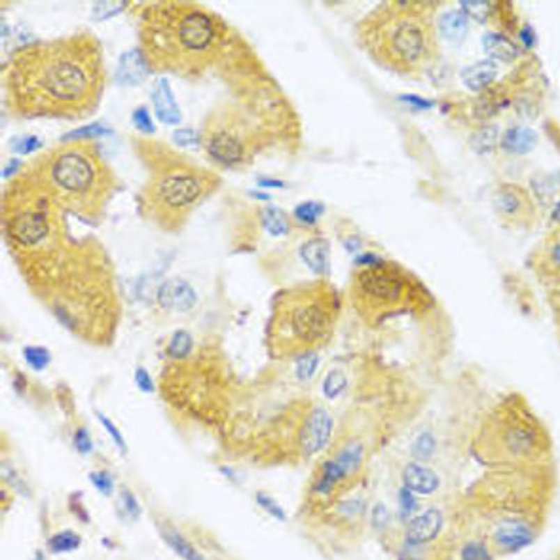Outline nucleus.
Returning a JSON list of instances; mask_svg holds the SVG:
<instances>
[{
    "mask_svg": "<svg viewBox=\"0 0 560 560\" xmlns=\"http://www.w3.org/2000/svg\"><path fill=\"white\" fill-rule=\"evenodd\" d=\"M42 304L70 332L93 344L111 342L120 302L109 256L93 240H75L67 217L35 249L12 253Z\"/></svg>",
    "mask_w": 560,
    "mask_h": 560,
    "instance_id": "1",
    "label": "nucleus"
},
{
    "mask_svg": "<svg viewBox=\"0 0 560 560\" xmlns=\"http://www.w3.org/2000/svg\"><path fill=\"white\" fill-rule=\"evenodd\" d=\"M107 84L101 42L88 31L20 48L4 65V93L20 118L80 120L99 107Z\"/></svg>",
    "mask_w": 560,
    "mask_h": 560,
    "instance_id": "2",
    "label": "nucleus"
},
{
    "mask_svg": "<svg viewBox=\"0 0 560 560\" xmlns=\"http://www.w3.org/2000/svg\"><path fill=\"white\" fill-rule=\"evenodd\" d=\"M226 42V23L200 2H146L139 12V49L156 72L203 75Z\"/></svg>",
    "mask_w": 560,
    "mask_h": 560,
    "instance_id": "3",
    "label": "nucleus"
},
{
    "mask_svg": "<svg viewBox=\"0 0 560 560\" xmlns=\"http://www.w3.org/2000/svg\"><path fill=\"white\" fill-rule=\"evenodd\" d=\"M23 173L61 209L80 221L99 222L118 188V179L90 139H65L38 154Z\"/></svg>",
    "mask_w": 560,
    "mask_h": 560,
    "instance_id": "4",
    "label": "nucleus"
},
{
    "mask_svg": "<svg viewBox=\"0 0 560 560\" xmlns=\"http://www.w3.org/2000/svg\"><path fill=\"white\" fill-rule=\"evenodd\" d=\"M139 154L148 164V180L139 194V209L160 230L177 232L221 185L209 167L198 166L169 146L139 141Z\"/></svg>",
    "mask_w": 560,
    "mask_h": 560,
    "instance_id": "5",
    "label": "nucleus"
},
{
    "mask_svg": "<svg viewBox=\"0 0 560 560\" xmlns=\"http://www.w3.org/2000/svg\"><path fill=\"white\" fill-rule=\"evenodd\" d=\"M428 2H386L357 25L361 46L374 61L401 75L428 69L437 57V29Z\"/></svg>",
    "mask_w": 560,
    "mask_h": 560,
    "instance_id": "6",
    "label": "nucleus"
},
{
    "mask_svg": "<svg viewBox=\"0 0 560 560\" xmlns=\"http://www.w3.org/2000/svg\"><path fill=\"white\" fill-rule=\"evenodd\" d=\"M340 297L325 279L306 281L279 290L272 302L266 342L277 359L316 352L334 331Z\"/></svg>",
    "mask_w": 560,
    "mask_h": 560,
    "instance_id": "7",
    "label": "nucleus"
},
{
    "mask_svg": "<svg viewBox=\"0 0 560 560\" xmlns=\"http://www.w3.org/2000/svg\"><path fill=\"white\" fill-rule=\"evenodd\" d=\"M418 285L407 272L391 263L380 260L373 266H361L350 281V300L353 308L371 325L416 304Z\"/></svg>",
    "mask_w": 560,
    "mask_h": 560,
    "instance_id": "8",
    "label": "nucleus"
},
{
    "mask_svg": "<svg viewBox=\"0 0 560 560\" xmlns=\"http://www.w3.org/2000/svg\"><path fill=\"white\" fill-rule=\"evenodd\" d=\"M200 135L203 150L221 166H245L256 150V133L234 107L211 112Z\"/></svg>",
    "mask_w": 560,
    "mask_h": 560,
    "instance_id": "9",
    "label": "nucleus"
},
{
    "mask_svg": "<svg viewBox=\"0 0 560 560\" xmlns=\"http://www.w3.org/2000/svg\"><path fill=\"white\" fill-rule=\"evenodd\" d=\"M501 444L511 456H530L541 444V431L532 416L522 410H511L504 418Z\"/></svg>",
    "mask_w": 560,
    "mask_h": 560,
    "instance_id": "10",
    "label": "nucleus"
},
{
    "mask_svg": "<svg viewBox=\"0 0 560 560\" xmlns=\"http://www.w3.org/2000/svg\"><path fill=\"white\" fill-rule=\"evenodd\" d=\"M332 416L323 407H313L306 414L304 422L298 431V446L304 456H316L327 449L332 437Z\"/></svg>",
    "mask_w": 560,
    "mask_h": 560,
    "instance_id": "11",
    "label": "nucleus"
},
{
    "mask_svg": "<svg viewBox=\"0 0 560 560\" xmlns=\"http://www.w3.org/2000/svg\"><path fill=\"white\" fill-rule=\"evenodd\" d=\"M492 208L494 211L509 222H524L534 213L530 194L519 185H499L492 196Z\"/></svg>",
    "mask_w": 560,
    "mask_h": 560,
    "instance_id": "12",
    "label": "nucleus"
},
{
    "mask_svg": "<svg viewBox=\"0 0 560 560\" xmlns=\"http://www.w3.org/2000/svg\"><path fill=\"white\" fill-rule=\"evenodd\" d=\"M534 528L524 520H501L492 534V540L504 553H519L528 545H532Z\"/></svg>",
    "mask_w": 560,
    "mask_h": 560,
    "instance_id": "13",
    "label": "nucleus"
},
{
    "mask_svg": "<svg viewBox=\"0 0 560 560\" xmlns=\"http://www.w3.org/2000/svg\"><path fill=\"white\" fill-rule=\"evenodd\" d=\"M150 72L153 69L146 61V57L143 56V52L139 48L127 49L120 56V61H118L116 82L124 88H133L145 82Z\"/></svg>",
    "mask_w": 560,
    "mask_h": 560,
    "instance_id": "14",
    "label": "nucleus"
},
{
    "mask_svg": "<svg viewBox=\"0 0 560 560\" xmlns=\"http://www.w3.org/2000/svg\"><path fill=\"white\" fill-rule=\"evenodd\" d=\"M443 530V513L439 509H426L414 519L408 520L407 524V541L410 545H423L433 541Z\"/></svg>",
    "mask_w": 560,
    "mask_h": 560,
    "instance_id": "15",
    "label": "nucleus"
},
{
    "mask_svg": "<svg viewBox=\"0 0 560 560\" xmlns=\"http://www.w3.org/2000/svg\"><path fill=\"white\" fill-rule=\"evenodd\" d=\"M196 293L185 279H169L158 287V302L162 308L175 311H188L196 306Z\"/></svg>",
    "mask_w": 560,
    "mask_h": 560,
    "instance_id": "16",
    "label": "nucleus"
},
{
    "mask_svg": "<svg viewBox=\"0 0 560 560\" xmlns=\"http://www.w3.org/2000/svg\"><path fill=\"white\" fill-rule=\"evenodd\" d=\"M350 475L346 471L342 469L332 458L325 460L323 464L319 465L316 479L311 483V494L319 496V498H329L334 492L339 490L342 484L346 483Z\"/></svg>",
    "mask_w": 560,
    "mask_h": 560,
    "instance_id": "17",
    "label": "nucleus"
},
{
    "mask_svg": "<svg viewBox=\"0 0 560 560\" xmlns=\"http://www.w3.org/2000/svg\"><path fill=\"white\" fill-rule=\"evenodd\" d=\"M153 104L160 122L175 125L182 120V112H180L179 104H177V99H175L167 78H160L156 86H154Z\"/></svg>",
    "mask_w": 560,
    "mask_h": 560,
    "instance_id": "18",
    "label": "nucleus"
},
{
    "mask_svg": "<svg viewBox=\"0 0 560 560\" xmlns=\"http://www.w3.org/2000/svg\"><path fill=\"white\" fill-rule=\"evenodd\" d=\"M441 479L437 477V473L433 469H429L422 462H412L403 469V486H407L408 490H412L414 494H423L429 496L439 488Z\"/></svg>",
    "mask_w": 560,
    "mask_h": 560,
    "instance_id": "19",
    "label": "nucleus"
},
{
    "mask_svg": "<svg viewBox=\"0 0 560 560\" xmlns=\"http://www.w3.org/2000/svg\"><path fill=\"white\" fill-rule=\"evenodd\" d=\"M536 145H538L536 132H532L530 127H522V125L509 127L499 139V148L505 154H513V156H522V154L532 153Z\"/></svg>",
    "mask_w": 560,
    "mask_h": 560,
    "instance_id": "20",
    "label": "nucleus"
},
{
    "mask_svg": "<svg viewBox=\"0 0 560 560\" xmlns=\"http://www.w3.org/2000/svg\"><path fill=\"white\" fill-rule=\"evenodd\" d=\"M437 31L441 33L444 40L452 42V44H460L467 36V31H469V17L465 15L462 8L446 10L439 17Z\"/></svg>",
    "mask_w": 560,
    "mask_h": 560,
    "instance_id": "21",
    "label": "nucleus"
},
{
    "mask_svg": "<svg viewBox=\"0 0 560 560\" xmlns=\"http://www.w3.org/2000/svg\"><path fill=\"white\" fill-rule=\"evenodd\" d=\"M300 256L306 266L318 276H329L331 272V256H329V243L323 238H311L300 247Z\"/></svg>",
    "mask_w": 560,
    "mask_h": 560,
    "instance_id": "22",
    "label": "nucleus"
},
{
    "mask_svg": "<svg viewBox=\"0 0 560 560\" xmlns=\"http://www.w3.org/2000/svg\"><path fill=\"white\" fill-rule=\"evenodd\" d=\"M496 77H498V65L490 59H481L462 70V82L471 91H483L490 88Z\"/></svg>",
    "mask_w": 560,
    "mask_h": 560,
    "instance_id": "23",
    "label": "nucleus"
},
{
    "mask_svg": "<svg viewBox=\"0 0 560 560\" xmlns=\"http://www.w3.org/2000/svg\"><path fill=\"white\" fill-rule=\"evenodd\" d=\"M483 49L494 63H511L519 56V49L515 46V42L509 36H505L504 33H486L483 36Z\"/></svg>",
    "mask_w": 560,
    "mask_h": 560,
    "instance_id": "24",
    "label": "nucleus"
},
{
    "mask_svg": "<svg viewBox=\"0 0 560 560\" xmlns=\"http://www.w3.org/2000/svg\"><path fill=\"white\" fill-rule=\"evenodd\" d=\"M363 458H365V449L359 441H350L340 446L336 450V454L332 456V460L346 471L350 477H353L357 471H359L361 464H363Z\"/></svg>",
    "mask_w": 560,
    "mask_h": 560,
    "instance_id": "25",
    "label": "nucleus"
},
{
    "mask_svg": "<svg viewBox=\"0 0 560 560\" xmlns=\"http://www.w3.org/2000/svg\"><path fill=\"white\" fill-rule=\"evenodd\" d=\"M499 130L498 125L484 124L479 127L477 132L473 133L471 137V146L475 148V153L479 154H490L496 150V146L499 145Z\"/></svg>",
    "mask_w": 560,
    "mask_h": 560,
    "instance_id": "26",
    "label": "nucleus"
},
{
    "mask_svg": "<svg viewBox=\"0 0 560 560\" xmlns=\"http://www.w3.org/2000/svg\"><path fill=\"white\" fill-rule=\"evenodd\" d=\"M164 540L167 541V545L171 547L175 553L179 554L182 560H205V557H203V554H201L200 551L185 538V536H180V534L173 532V530L164 532Z\"/></svg>",
    "mask_w": 560,
    "mask_h": 560,
    "instance_id": "27",
    "label": "nucleus"
},
{
    "mask_svg": "<svg viewBox=\"0 0 560 560\" xmlns=\"http://www.w3.org/2000/svg\"><path fill=\"white\" fill-rule=\"evenodd\" d=\"M260 219H263V226L268 230L272 235H283L289 232V226H290L289 217H287L281 209H277V208L263 209Z\"/></svg>",
    "mask_w": 560,
    "mask_h": 560,
    "instance_id": "28",
    "label": "nucleus"
},
{
    "mask_svg": "<svg viewBox=\"0 0 560 560\" xmlns=\"http://www.w3.org/2000/svg\"><path fill=\"white\" fill-rule=\"evenodd\" d=\"M82 545V538L80 534L72 532V530H65L56 536H52L48 540V549L49 553H70V551H77L78 547Z\"/></svg>",
    "mask_w": 560,
    "mask_h": 560,
    "instance_id": "29",
    "label": "nucleus"
},
{
    "mask_svg": "<svg viewBox=\"0 0 560 560\" xmlns=\"http://www.w3.org/2000/svg\"><path fill=\"white\" fill-rule=\"evenodd\" d=\"M192 348H194L192 336H190L187 331H177L173 336H171V340H169V344H167V357L175 361L185 359L188 353L192 352Z\"/></svg>",
    "mask_w": 560,
    "mask_h": 560,
    "instance_id": "30",
    "label": "nucleus"
},
{
    "mask_svg": "<svg viewBox=\"0 0 560 560\" xmlns=\"http://www.w3.org/2000/svg\"><path fill=\"white\" fill-rule=\"evenodd\" d=\"M435 449H437V441L435 437H433V433L423 431V433H420V435L416 437L414 443H412V449L410 450H412V456H414L418 462H426L429 458H433Z\"/></svg>",
    "mask_w": 560,
    "mask_h": 560,
    "instance_id": "31",
    "label": "nucleus"
},
{
    "mask_svg": "<svg viewBox=\"0 0 560 560\" xmlns=\"http://www.w3.org/2000/svg\"><path fill=\"white\" fill-rule=\"evenodd\" d=\"M323 215V205L318 201H304L295 208V217L298 222L302 224H316L319 221V217Z\"/></svg>",
    "mask_w": 560,
    "mask_h": 560,
    "instance_id": "32",
    "label": "nucleus"
},
{
    "mask_svg": "<svg viewBox=\"0 0 560 560\" xmlns=\"http://www.w3.org/2000/svg\"><path fill=\"white\" fill-rule=\"evenodd\" d=\"M23 357H25V361L29 363V367L35 368V371H44V368L48 367L49 359H52V355H49L48 350L42 346L23 348Z\"/></svg>",
    "mask_w": 560,
    "mask_h": 560,
    "instance_id": "33",
    "label": "nucleus"
},
{
    "mask_svg": "<svg viewBox=\"0 0 560 560\" xmlns=\"http://www.w3.org/2000/svg\"><path fill=\"white\" fill-rule=\"evenodd\" d=\"M346 386H348L346 374L342 373V371H331V373L327 374L325 382H323V394H325V397H329V399H334V397H339V395L346 389Z\"/></svg>",
    "mask_w": 560,
    "mask_h": 560,
    "instance_id": "34",
    "label": "nucleus"
},
{
    "mask_svg": "<svg viewBox=\"0 0 560 560\" xmlns=\"http://www.w3.org/2000/svg\"><path fill=\"white\" fill-rule=\"evenodd\" d=\"M462 560H494L492 559L490 549L486 547L483 541H467L462 547V553H460Z\"/></svg>",
    "mask_w": 560,
    "mask_h": 560,
    "instance_id": "35",
    "label": "nucleus"
},
{
    "mask_svg": "<svg viewBox=\"0 0 560 560\" xmlns=\"http://www.w3.org/2000/svg\"><path fill=\"white\" fill-rule=\"evenodd\" d=\"M318 365H319V357L316 352L300 355L297 363V376L300 380H310L311 376L316 374V371H318Z\"/></svg>",
    "mask_w": 560,
    "mask_h": 560,
    "instance_id": "36",
    "label": "nucleus"
},
{
    "mask_svg": "<svg viewBox=\"0 0 560 560\" xmlns=\"http://www.w3.org/2000/svg\"><path fill=\"white\" fill-rule=\"evenodd\" d=\"M255 499H256V504L260 505V507H263L264 511L268 513V515H272L274 519H277V520H285V519H287V517H285L283 507H281V505L277 504L276 499L272 498V496H268L266 492H256Z\"/></svg>",
    "mask_w": 560,
    "mask_h": 560,
    "instance_id": "37",
    "label": "nucleus"
},
{
    "mask_svg": "<svg viewBox=\"0 0 560 560\" xmlns=\"http://www.w3.org/2000/svg\"><path fill=\"white\" fill-rule=\"evenodd\" d=\"M460 8L464 10L467 17H473V20H477L483 23V21L488 20V15H490L492 4L490 2H462Z\"/></svg>",
    "mask_w": 560,
    "mask_h": 560,
    "instance_id": "38",
    "label": "nucleus"
},
{
    "mask_svg": "<svg viewBox=\"0 0 560 560\" xmlns=\"http://www.w3.org/2000/svg\"><path fill=\"white\" fill-rule=\"evenodd\" d=\"M132 118H133V125H135L141 133H145V135H153V133H156V127H154V122H153V118H150V112L146 111L145 107H139V109H135L132 114Z\"/></svg>",
    "mask_w": 560,
    "mask_h": 560,
    "instance_id": "39",
    "label": "nucleus"
},
{
    "mask_svg": "<svg viewBox=\"0 0 560 560\" xmlns=\"http://www.w3.org/2000/svg\"><path fill=\"white\" fill-rule=\"evenodd\" d=\"M90 481L101 494H104V496H112V492H114V479H112V475L109 471L104 469L93 471V473H90Z\"/></svg>",
    "mask_w": 560,
    "mask_h": 560,
    "instance_id": "40",
    "label": "nucleus"
},
{
    "mask_svg": "<svg viewBox=\"0 0 560 560\" xmlns=\"http://www.w3.org/2000/svg\"><path fill=\"white\" fill-rule=\"evenodd\" d=\"M97 418H99V422H101V426H103V428L107 429V433L111 435V439L114 441V444H116L118 449H120V452H122V454H125V452H127V444H125V439H124V435L120 433V429H118L116 426L112 423V420L109 418V416H104V414H101V412H97Z\"/></svg>",
    "mask_w": 560,
    "mask_h": 560,
    "instance_id": "41",
    "label": "nucleus"
},
{
    "mask_svg": "<svg viewBox=\"0 0 560 560\" xmlns=\"http://www.w3.org/2000/svg\"><path fill=\"white\" fill-rule=\"evenodd\" d=\"M173 141L180 148H196L198 145H201V135L190 127H185V130H177L173 133Z\"/></svg>",
    "mask_w": 560,
    "mask_h": 560,
    "instance_id": "42",
    "label": "nucleus"
},
{
    "mask_svg": "<svg viewBox=\"0 0 560 560\" xmlns=\"http://www.w3.org/2000/svg\"><path fill=\"white\" fill-rule=\"evenodd\" d=\"M363 511H365V504L361 499H342L336 505V513L342 517H348V519L359 517V515H363Z\"/></svg>",
    "mask_w": 560,
    "mask_h": 560,
    "instance_id": "43",
    "label": "nucleus"
},
{
    "mask_svg": "<svg viewBox=\"0 0 560 560\" xmlns=\"http://www.w3.org/2000/svg\"><path fill=\"white\" fill-rule=\"evenodd\" d=\"M120 504H122L124 511L127 513L132 519H137L139 515H141V505H139L135 494H133L130 488H122V492H120Z\"/></svg>",
    "mask_w": 560,
    "mask_h": 560,
    "instance_id": "44",
    "label": "nucleus"
},
{
    "mask_svg": "<svg viewBox=\"0 0 560 560\" xmlns=\"http://www.w3.org/2000/svg\"><path fill=\"white\" fill-rule=\"evenodd\" d=\"M399 507H401L403 517H410L418 509V499H416L414 492L408 490L407 486H403L399 490Z\"/></svg>",
    "mask_w": 560,
    "mask_h": 560,
    "instance_id": "45",
    "label": "nucleus"
},
{
    "mask_svg": "<svg viewBox=\"0 0 560 560\" xmlns=\"http://www.w3.org/2000/svg\"><path fill=\"white\" fill-rule=\"evenodd\" d=\"M72 444H75V449H77L80 454H84V456L91 454V450H93V443H91L90 431H88L86 428H78L77 431H75Z\"/></svg>",
    "mask_w": 560,
    "mask_h": 560,
    "instance_id": "46",
    "label": "nucleus"
},
{
    "mask_svg": "<svg viewBox=\"0 0 560 560\" xmlns=\"http://www.w3.org/2000/svg\"><path fill=\"white\" fill-rule=\"evenodd\" d=\"M391 520V513L387 509L384 504H376L373 507V513H371V522L376 530H384Z\"/></svg>",
    "mask_w": 560,
    "mask_h": 560,
    "instance_id": "47",
    "label": "nucleus"
},
{
    "mask_svg": "<svg viewBox=\"0 0 560 560\" xmlns=\"http://www.w3.org/2000/svg\"><path fill=\"white\" fill-rule=\"evenodd\" d=\"M104 133H109V127H104L101 124H91L84 125V127H80L77 132L69 133V137L65 139H90L93 135H104Z\"/></svg>",
    "mask_w": 560,
    "mask_h": 560,
    "instance_id": "48",
    "label": "nucleus"
},
{
    "mask_svg": "<svg viewBox=\"0 0 560 560\" xmlns=\"http://www.w3.org/2000/svg\"><path fill=\"white\" fill-rule=\"evenodd\" d=\"M2 477H4V481H8V483H12V488L15 486V490L21 492V494H25L27 496L29 490H27V483L23 481V479L17 475V471L15 469H8L6 465H4V469H2Z\"/></svg>",
    "mask_w": 560,
    "mask_h": 560,
    "instance_id": "49",
    "label": "nucleus"
},
{
    "mask_svg": "<svg viewBox=\"0 0 560 560\" xmlns=\"http://www.w3.org/2000/svg\"><path fill=\"white\" fill-rule=\"evenodd\" d=\"M135 384H137L139 389L145 391V394H150L154 389L153 378H150V374L146 373L143 367H139L137 371H135Z\"/></svg>",
    "mask_w": 560,
    "mask_h": 560,
    "instance_id": "50",
    "label": "nucleus"
},
{
    "mask_svg": "<svg viewBox=\"0 0 560 560\" xmlns=\"http://www.w3.org/2000/svg\"><path fill=\"white\" fill-rule=\"evenodd\" d=\"M38 146H40V141H38V139L36 137H25V139H21L20 143H17V150H20V153H33V150H36V148H38Z\"/></svg>",
    "mask_w": 560,
    "mask_h": 560,
    "instance_id": "51",
    "label": "nucleus"
},
{
    "mask_svg": "<svg viewBox=\"0 0 560 560\" xmlns=\"http://www.w3.org/2000/svg\"><path fill=\"white\" fill-rule=\"evenodd\" d=\"M403 101H407V103H414L418 109H429L431 107V103L429 101H423V99H420V97H414V95H405L401 97Z\"/></svg>",
    "mask_w": 560,
    "mask_h": 560,
    "instance_id": "52",
    "label": "nucleus"
},
{
    "mask_svg": "<svg viewBox=\"0 0 560 560\" xmlns=\"http://www.w3.org/2000/svg\"><path fill=\"white\" fill-rule=\"evenodd\" d=\"M551 256H553V260L560 266V243H557L553 247V253H551Z\"/></svg>",
    "mask_w": 560,
    "mask_h": 560,
    "instance_id": "53",
    "label": "nucleus"
},
{
    "mask_svg": "<svg viewBox=\"0 0 560 560\" xmlns=\"http://www.w3.org/2000/svg\"><path fill=\"white\" fill-rule=\"evenodd\" d=\"M551 219H553L554 222H560V201L554 205L553 213H551Z\"/></svg>",
    "mask_w": 560,
    "mask_h": 560,
    "instance_id": "54",
    "label": "nucleus"
},
{
    "mask_svg": "<svg viewBox=\"0 0 560 560\" xmlns=\"http://www.w3.org/2000/svg\"><path fill=\"white\" fill-rule=\"evenodd\" d=\"M260 185H264V187H283V182H277V180H260Z\"/></svg>",
    "mask_w": 560,
    "mask_h": 560,
    "instance_id": "55",
    "label": "nucleus"
}]
</instances>
